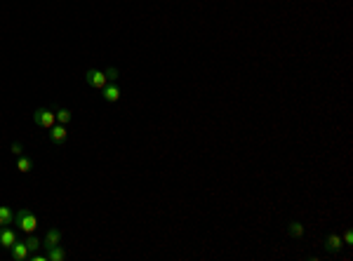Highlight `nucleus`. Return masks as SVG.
Masks as SVG:
<instances>
[{
    "label": "nucleus",
    "instance_id": "obj_1",
    "mask_svg": "<svg viewBox=\"0 0 353 261\" xmlns=\"http://www.w3.org/2000/svg\"><path fill=\"white\" fill-rule=\"evenodd\" d=\"M14 224H17L19 231H24V233H35V229H38V217L33 214L31 209H19V214H14Z\"/></svg>",
    "mask_w": 353,
    "mask_h": 261
},
{
    "label": "nucleus",
    "instance_id": "obj_2",
    "mask_svg": "<svg viewBox=\"0 0 353 261\" xmlns=\"http://www.w3.org/2000/svg\"><path fill=\"white\" fill-rule=\"evenodd\" d=\"M33 122H35L38 127H43V130H50L52 125H57V116H54V111H50V109H38L33 113Z\"/></svg>",
    "mask_w": 353,
    "mask_h": 261
},
{
    "label": "nucleus",
    "instance_id": "obj_3",
    "mask_svg": "<svg viewBox=\"0 0 353 261\" xmlns=\"http://www.w3.org/2000/svg\"><path fill=\"white\" fill-rule=\"evenodd\" d=\"M85 80L90 87H95V89H104L108 85V78L104 71H96V68H90L85 73Z\"/></svg>",
    "mask_w": 353,
    "mask_h": 261
},
{
    "label": "nucleus",
    "instance_id": "obj_4",
    "mask_svg": "<svg viewBox=\"0 0 353 261\" xmlns=\"http://www.w3.org/2000/svg\"><path fill=\"white\" fill-rule=\"evenodd\" d=\"M47 137H50V142L52 144L62 146V144L68 139V130H66V125H52V127L47 130Z\"/></svg>",
    "mask_w": 353,
    "mask_h": 261
},
{
    "label": "nucleus",
    "instance_id": "obj_5",
    "mask_svg": "<svg viewBox=\"0 0 353 261\" xmlns=\"http://www.w3.org/2000/svg\"><path fill=\"white\" fill-rule=\"evenodd\" d=\"M14 242H17V231L10 229V226H2V231H0V247L10 250Z\"/></svg>",
    "mask_w": 353,
    "mask_h": 261
},
{
    "label": "nucleus",
    "instance_id": "obj_6",
    "mask_svg": "<svg viewBox=\"0 0 353 261\" xmlns=\"http://www.w3.org/2000/svg\"><path fill=\"white\" fill-rule=\"evenodd\" d=\"M10 254H12V259L14 261H26L31 252H29V247H26V242H19V240H17V242L10 247Z\"/></svg>",
    "mask_w": 353,
    "mask_h": 261
},
{
    "label": "nucleus",
    "instance_id": "obj_7",
    "mask_svg": "<svg viewBox=\"0 0 353 261\" xmlns=\"http://www.w3.org/2000/svg\"><path fill=\"white\" fill-rule=\"evenodd\" d=\"M342 247H344V240L339 238V233H330V235L325 238V250L330 252V254H337Z\"/></svg>",
    "mask_w": 353,
    "mask_h": 261
},
{
    "label": "nucleus",
    "instance_id": "obj_8",
    "mask_svg": "<svg viewBox=\"0 0 353 261\" xmlns=\"http://www.w3.org/2000/svg\"><path fill=\"white\" fill-rule=\"evenodd\" d=\"M59 242H62V231L50 229L47 233H45V240H43V247H45V250H52V247H57Z\"/></svg>",
    "mask_w": 353,
    "mask_h": 261
},
{
    "label": "nucleus",
    "instance_id": "obj_9",
    "mask_svg": "<svg viewBox=\"0 0 353 261\" xmlns=\"http://www.w3.org/2000/svg\"><path fill=\"white\" fill-rule=\"evenodd\" d=\"M101 92H104V99H106L108 104H116L118 99H120V94H123V92H120V87H118L116 83H111V85H106L104 89H101Z\"/></svg>",
    "mask_w": 353,
    "mask_h": 261
},
{
    "label": "nucleus",
    "instance_id": "obj_10",
    "mask_svg": "<svg viewBox=\"0 0 353 261\" xmlns=\"http://www.w3.org/2000/svg\"><path fill=\"white\" fill-rule=\"evenodd\" d=\"M14 224V212H12V207L2 205L0 207V226H12Z\"/></svg>",
    "mask_w": 353,
    "mask_h": 261
},
{
    "label": "nucleus",
    "instance_id": "obj_11",
    "mask_svg": "<svg viewBox=\"0 0 353 261\" xmlns=\"http://www.w3.org/2000/svg\"><path fill=\"white\" fill-rule=\"evenodd\" d=\"M288 233L292 235V238H304V226H301V221H289Z\"/></svg>",
    "mask_w": 353,
    "mask_h": 261
},
{
    "label": "nucleus",
    "instance_id": "obj_12",
    "mask_svg": "<svg viewBox=\"0 0 353 261\" xmlns=\"http://www.w3.org/2000/svg\"><path fill=\"white\" fill-rule=\"evenodd\" d=\"M54 116H57V122H59V125H68V122H71V118H73V113H71L68 109L54 111Z\"/></svg>",
    "mask_w": 353,
    "mask_h": 261
},
{
    "label": "nucleus",
    "instance_id": "obj_13",
    "mask_svg": "<svg viewBox=\"0 0 353 261\" xmlns=\"http://www.w3.org/2000/svg\"><path fill=\"white\" fill-rule=\"evenodd\" d=\"M66 259V252L57 245V247H52V250H47V261H64Z\"/></svg>",
    "mask_w": 353,
    "mask_h": 261
},
{
    "label": "nucleus",
    "instance_id": "obj_14",
    "mask_svg": "<svg viewBox=\"0 0 353 261\" xmlns=\"http://www.w3.org/2000/svg\"><path fill=\"white\" fill-rule=\"evenodd\" d=\"M17 170H19L22 174L31 172V170H33V163L29 160V158H24V155H17Z\"/></svg>",
    "mask_w": 353,
    "mask_h": 261
},
{
    "label": "nucleus",
    "instance_id": "obj_15",
    "mask_svg": "<svg viewBox=\"0 0 353 261\" xmlns=\"http://www.w3.org/2000/svg\"><path fill=\"white\" fill-rule=\"evenodd\" d=\"M26 247H29V252H38V247H43V242L35 238L33 233H29V238H26Z\"/></svg>",
    "mask_w": 353,
    "mask_h": 261
},
{
    "label": "nucleus",
    "instance_id": "obj_16",
    "mask_svg": "<svg viewBox=\"0 0 353 261\" xmlns=\"http://www.w3.org/2000/svg\"><path fill=\"white\" fill-rule=\"evenodd\" d=\"M104 73H106L108 83H116V80H118V76H120V73H118V68H113V66H111V68H106Z\"/></svg>",
    "mask_w": 353,
    "mask_h": 261
},
{
    "label": "nucleus",
    "instance_id": "obj_17",
    "mask_svg": "<svg viewBox=\"0 0 353 261\" xmlns=\"http://www.w3.org/2000/svg\"><path fill=\"white\" fill-rule=\"evenodd\" d=\"M342 240H344V245H346V247H351V245H353V233H351V231H346Z\"/></svg>",
    "mask_w": 353,
    "mask_h": 261
},
{
    "label": "nucleus",
    "instance_id": "obj_18",
    "mask_svg": "<svg viewBox=\"0 0 353 261\" xmlns=\"http://www.w3.org/2000/svg\"><path fill=\"white\" fill-rule=\"evenodd\" d=\"M12 153H14V155H22V153H24V146H22L19 142H14V144H12Z\"/></svg>",
    "mask_w": 353,
    "mask_h": 261
}]
</instances>
